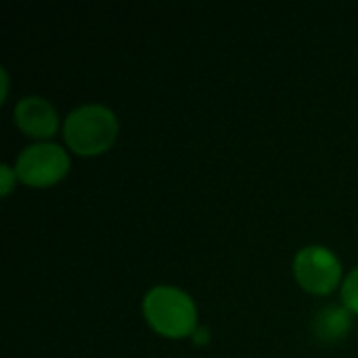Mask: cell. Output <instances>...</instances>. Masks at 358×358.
Returning <instances> with one entry per match:
<instances>
[{"mask_svg":"<svg viewBox=\"0 0 358 358\" xmlns=\"http://www.w3.org/2000/svg\"><path fill=\"white\" fill-rule=\"evenodd\" d=\"M117 134V120L111 109L103 105H82L73 109L65 124L63 136L67 145L80 155H94L105 151Z\"/></svg>","mask_w":358,"mask_h":358,"instance_id":"1","label":"cell"},{"mask_svg":"<svg viewBox=\"0 0 358 358\" xmlns=\"http://www.w3.org/2000/svg\"><path fill=\"white\" fill-rule=\"evenodd\" d=\"M143 313L149 325L168 338L189 336L195 327V304L193 300L176 287L157 285L153 287L143 302Z\"/></svg>","mask_w":358,"mask_h":358,"instance_id":"2","label":"cell"},{"mask_svg":"<svg viewBox=\"0 0 358 358\" xmlns=\"http://www.w3.org/2000/svg\"><path fill=\"white\" fill-rule=\"evenodd\" d=\"M69 157L55 143L29 145L17 157V174L29 187H48L67 174Z\"/></svg>","mask_w":358,"mask_h":358,"instance_id":"3","label":"cell"},{"mask_svg":"<svg viewBox=\"0 0 358 358\" xmlns=\"http://www.w3.org/2000/svg\"><path fill=\"white\" fill-rule=\"evenodd\" d=\"M294 273L298 283L313 294H329L342 275L340 260L321 245H308L296 254Z\"/></svg>","mask_w":358,"mask_h":358,"instance_id":"4","label":"cell"},{"mask_svg":"<svg viewBox=\"0 0 358 358\" xmlns=\"http://www.w3.org/2000/svg\"><path fill=\"white\" fill-rule=\"evenodd\" d=\"M15 122L27 136L46 138L55 134L59 117L52 105L42 96H23L15 105Z\"/></svg>","mask_w":358,"mask_h":358,"instance_id":"5","label":"cell"},{"mask_svg":"<svg viewBox=\"0 0 358 358\" xmlns=\"http://www.w3.org/2000/svg\"><path fill=\"white\" fill-rule=\"evenodd\" d=\"M350 308L344 306H325L315 315L313 321V334L323 344H336L346 338V334L352 327V317L348 313Z\"/></svg>","mask_w":358,"mask_h":358,"instance_id":"6","label":"cell"},{"mask_svg":"<svg viewBox=\"0 0 358 358\" xmlns=\"http://www.w3.org/2000/svg\"><path fill=\"white\" fill-rule=\"evenodd\" d=\"M342 298H344L346 308L358 313V268H355V271L346 277L344 287H342Z\"/></svg>","mask_w":358,"mask_h":358,"instance_id":"7","label":"cell"},{"mask_svg":"<svg viewBox=\"0 0 358 358\" xmlns=\"http://www.w3.org/2000/svg\"><path fill=\"white\" fill-rule=\"evenodd\" d=\"M2 176H4L2 193H8V191H10V182H13V176H10V168H8V166H2Z\"/></svg>","mask_w":358,"mask_h":358,"instance_id":"8","label":"cell"}]
</instances>
